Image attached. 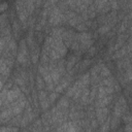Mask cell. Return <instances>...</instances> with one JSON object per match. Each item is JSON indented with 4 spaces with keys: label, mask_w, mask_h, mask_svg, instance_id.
<instances>
[{
    "label": "cell",
    "mask_w": 132,
    "mask_h": 132,
    "mask_svg": "<svg viewBox=\"0 0 132 132\" xmlns=\"http://www.w3.org/2000/svg\"><path fill=\"white\" fill-rule=\"evenodd\" d=\"M62 19H64L63 14L60 12V9H58L57 7L54 8V10L51 13V18H50V23L53 25H57Z\"/></svg>",
    "instance_id": "obj_1"
},
{
    "label": "cell",
    "mask_w": 132,
    "mask_h": 132,
    "mask_svg": "<svg viewBox=\"0 0 132 132\" xmlns=\"http://www.w3.org/2000/svg\"><path fill=\"white\" fill-rule=\"evenodd\" d=\"M96 116H97V120L100 124L104 123V121L106 120V118L108 116V108H106V107H97Z\"/></svg>",
    "instance_id": "obj_2"
},
{
    "label": "cell",
    "mask_w": 132,
    "mask_h": 132,
    "mask_svg": "<svg viewBox=\"0 0 132 132\" xmlns=\"http://www.w3.org/2000/svg\"><path fill=\"white\" fill-rule=\"evenodd\" d=\"M20 95H21V92H20L19 88H14V89L8 91L6 94V102H12L16 98H19Z\"/></svg>",
    "instance_id": "obj_3"
},
{
    "label": "cell",
    "mask_w": 132,
    "mask_h": 132,
    "mask_svg": "<svg viewBox=\"0 0 132 132\" xmlns=\"http://www.w3.org/2000/svg\"><path fill=\"white\" fill-rule=\"evenodd\" d=\"M111 101V96L110 95H106V96H104V97H102V98H98V100L96 101V107H104V106H106L109 102Z\"/></svg>",
    "instance_id": "obj_4"
},
{
    "label": "cell",
    "mask_w": 132,
    "mask_h": 132,
    "mask_svg": "<svg viewBox=\"0 0 132 132\" xmlns=\"http://www.w3.org/2000/svg\"><path fill=\"white\" fill-rule=\"evenodd\" d=\"M12 110L11 109H6V110H4L1 114H0V124H2V123H5L6 121H8L11 117H12Z\"/></svg>",
    "instance_id": "obj_5"
},
{
    "label": "cell",
    "mask_w": 132,
    "mask_h": 132,
    "mask_svg": "<svg viewBox=\"0 0 132 132\" xmlns=\"http://www.w3.org/2000/svg\"><path fill=\"white\" fill-rule=\"evenodd\" d=\"M63 128L65 130V132H78V128L77 126L72 123V122H69V123H66L63 125Z\"/></svg>",
    "instance_id": "obj_6"
},
{
    "label": "cell",
    "mask_w": 132,
    "mask_h": 132,
    "mask_svg": "<svg viewBox=\"0 0 132 132\" xmlns=\"http://www.w3.org/2000/svg\"><path fill=\"white\" fill-rule=\"evenodd\" d=\"M68 84H69V79H63V80H62V82H61V84H59V85L56 87V89H55L56 93H57V94H58V93H62V92H63V90L68 86Z\"/></svg>",
    "instance_id": "obj_7"
},
{
    "label": "cell",
    "mask_w": 132,
    "mask_h": 132,
    "mask_svg": "<svg viewBox=\"0 0 132 132\" xmlns=\"http://www.w3.org/2000/svg\"><path fill=\"white\" fill-rule=\"evenodd\" d=\"M9 72H10V67H8V66L4 63V61H3V62L0 64V73H1L2 75H8Z\"/></svg>",
    "instance_id": "obj_8"
},
{
    "label": "cell",
    "mask_w": 132,
    "mask_h": 132,
    "mask_svg": "<svg viewBox=\"0 0 132 132\" xmlns=\"http://www.w3.org/2000/svg\"><path fill=\"white\" fill-rule=\"evenodd\" d=\"M68 107V101H67V99L66 98H62L59 102H58V106H57V108L59 109V110H63V109H66Z\"/></svg>",
    "instance_id": "obj_9"
},
{
    "label": "cell",
    "mask_w": 132,
    "mask_h": 132,
    "mask_svg": "<svg viewBox=\"0 0 132 132\" xmlns=\"http://www.w3.org/2000/svg\"><path fill=\"white\" fill-rule=\"evenodd\" d=\"M51 77H52V80L54 84H58L59 79H60V73L58 72V70H52L51 71Z\"/></svg>",
    "instance_id": "obj_10"
},
{
    "label": "cell",
    "mask_w": 132,
    "mask_h": 132,
    "mask_svg": "<svg viewBox=\"0 0 132 132\" xmlns=\"http://www.w3.org/2000/svg\"><path fill=\"white\" fill-rule=\"evenodd\" d=\"M48 56H50V58H51L53 61H55V60H59V59L61 58L60 54H59V53H58L56 50H54V48H51Z\"/></svg>",
    "instance_id": "obj_11"
},
{
    "label": "cell",
    "mask_w": 132,
    "mask_h": 132,
    "mask_svg": "<svg viewBox=\"0 0 132 132\" xmlns=\"http://www.w3.org/2000/svg\"><path fill=\"white\" fill-rule=\"evenodd\" d=\"M100 74L102 76H105V77H109L110 76V71L106 68V67H101V70H100Z\"/></svg>",
    "instance_id": "obj_12"
},
{
    "label": "cell",
    "mask_w": 132,
    "mask_h": 132,
    "mask_svg": "<svg viewBox=\"0 0 132 132\" xmlns=\"http://www.w3.org/2000/svg\"><path fill=\"white\" fill-rule=\"evenodd\" d=\"M102 85H104V86H106V87H112V78L109 76V77L103 79V80H102Z\"/></svg>",
    "instance_id": "obj_13"
},
{
    "label": "cell",
    "mask_w": 132,
    "mask_h": 132,
    "mask_svg": "<svg viewBox=\"0 0 132 132\" xmlns=\"http://www.w3.org/2000/svg\"><path fill=\"white\" fill-rule=\"evenodd\" d=\"M74 63H75V57H70V59L68 60V63H67V69L70 70L71 67L74 65Z\"/></svg>",
    "instance_id": "obj_14"
},
{
    "label": "cell",
    "mask_w": 132,
    "mask_h": 132,
    "mask_svg": "<svg viewBox=\"0 0 132 132\" xmlns=\"http://www.w3.org/2000/svg\"><path fill=\"white\" fill-rule=\"evenodd\" d=\"M18 62L19 63H25L26 62V55L25 54H21V53H19V55H18Z\"/></svg>",
    "instance_id": "obj_15"
},
{
    "label": "cell",
    "mask_w": 132,
    "mask_h": 132,
    "mask_svg": "<svg viewBox=\"0 0 132 132\" xmlns=\"http://www.w3.org/2000/svg\"><path fill=\"white\" fill-rule=\"evenodd\" d=\"M48 106H50V102H48L47 99H43V100H41V108H42L43 110H45Z\"/></svg>",
    "instance_id": "obj_16"
},
{
    "label": "cell",
    "mask_w": 132,
    "mask_h": 132,
    "mask_svg": "<svg viewBox=\"0 0 132 132\" xmlns=\"http://www.w3.org/2000/svg\"><path fill=\"white\" fill-rule=\"evenodd\" d=\"M36 81H37V88H38V90H41V89L44 87V85H43V82H42L41 77H40V76H37Z\"/></svg>",
    "instance_id": "obj_17"
},
{
    "label": "cell",
    "mask_w": 132,
    "mask_h": 132,
    "mask_svg": "<svg viewBox=\"0 0 132 132\" xmlns=\"http://www.w3.org/2000/svg\"><path fill=\"white\" fill-rule=\"evenodd\" d=\"M104 96H106V94L104 92V88L103 87H99V89H98V98H102Z\"/></svg>",
    "instance_id": "obj_18"
},
{
    "label": "cell",
    "mask_w": 132,
    "mask_h": 132,
    "mask_svg": "<svg viewBox=\"0 0 132 132\" xmlns=\"http://www.w3.org/2000/svg\"><path fill=\"white\" fill-rule=\"evenodd\" d=\"M109 120L106 122V123H104L102 126H101V132H106L108 129H109Z\"/></svg>",
    "instance_id": "obj_19"
},
{
    "label": "cell",
    "mask_w": 132,
    "mask_h": 132,
    "mask_svg": "<svg viewBox=\"0 0 132 132\" xmlns=\"http://www.w3.org/2000/svg\"><path fill=\"white\" fill-rule=\"evenodd\" d=\"M7 42H6V40H5V38L4 37H2V38H0V53H2V51L4 50V47H5V44H6Z\"/></svg>",
    "instance_id": "obj_20"
},
{
    "label": "cell",
    "mask_w": 132,
    "mask_h": 132,
    "mask_svg": "<svg viewBox=\"0 0 132 132\" xmlns=\"http://www.w3.org/2000/svg\"><path fill=\"white\" fill-rule=\"evenodd\" d=\"M108 30H109V27L106 25V26H103V27L99 28V29H98V32H99L100 34H104V33H107Z\"/></svg>",
    "instance_id": "obj_21"
},
{
    "label": "cell",
    "mask_w": 132,
    "mask_h": 132,
    "mask_svg": "<svg viewBox=\"0 0 132 132\" xmlns=\"http://www.w3.org/2000/svg\"><path fill=\"white\" fill-rule=\"evenodd\" d=\"M80 19L78 18V16H74V18H72L71 20H69V24L70 25H72V26H74V25H77V23H78V21H79Z\"/></svg>",
    "instance_id": "obj_22"
},
{
    "label": "cell",
    "mask_w": 132,
    "mask_h": 132,
    "mask_svg": "<svg viewBox=\"0 0 132 132\" xmlns=\"http://www.w3.org/2000/svg\"><path fill=\"white\" fill-rule=\"evenodd\" d=\"M57 96H58V94H57L56 92H55V93H52V94L50 95V98H48V102H50V103H51V102H53Z\"/></svg>",
    "instance_id": "obj_23"
},
{
    "label": "cell",
    "mask_w": 132,
    "mask_h": 132,
    "mask_svg": "<svg viewBox=\"0 0 132 132\" xmlns=\"http://www.w3.org/2000/svg\"><path fill=\"white\" fill-rule=\"evenodd\" d=\"M37 60H38V54L35 53L34 55H32V62H33V63H36Z\"/></svg>",
    "instance_id": "obj_24"
},
{
    "label": "cell",
    "mask_w": 132,
    "mask_h": 132,
    "mask_svg": "<svg viewBox=\"0 0 132 132\" xmlns=\"http://www.w3.org/2000/svg\"><path fill=\"white\" fill-rule=\"evenodd\" d=\"M7 6H8L7 3H1V4H0V10H1V11L5 10V9L7 8Z\"/></svg>",
    "instance_id": "obj_25"
},
{
    "label": "cell",
    "mask_w": 132,
    "mask_h": 132,
    "mask_svg": "<svg viewBox=\"0 0 132 132\" xmlns=\"http://www.w3.org/2000/svg\"><path fill=\"white\" fill-rule=\"evenodd\" d=\"M95 53H96V48H95V47H91V48H89V55L93 56Z\"/></svg>",
    "instance_id": "obj_26"
},
{
    "label": "cell",
    "mask_w": 132,
    "mask_h": 132,
    "mask_svg": "<svg viewBox=\"0 0 132 132\" xmlns=\"http://www.w3.org/2000/svg\"><path fill=\"white\" fill-rule=\"evenodd\" d=\"M126 132H131V126H130V124H128L126 126Z\"/></svg>",
    "instance_id": "obj_27"
},
{
    "label": "cell",
    "mask_w": 132,
    "mask_h": 132,
    "mask_svg": "<svg viewBox=\"0 0 132 132\" xmlns=\"http://www.w3.org/2000/svg\"><path fill=\"white\" fill-rule=\"evenodd\" d=\"M2 87H3V82H2V81H0V91L2 90Z\"/></svg>",
    "instance_id": "obj_28"
},
{
    "label": "cell",
    "mask_w": 132,
    "mask_h": 132,
    "mask_svg": "<svg viewBox=\"0 0 132 132\" xmlns=\"http://www.w3.org/2000/svg\"><path fill=\"white\" fill-rule=\"evenodd\" d=\"M2 102H3V100H2V99H1V97H0V106L2 105Z\"/></svg>",
    "instance_id": "obj_29"
},
{
    "label": "cell",
    "mask_w": 132,
    "mask_h": 132,
    "mask_svg": "<svg viewBox=\"0 0 132 132\" xmlns=\"http://www.w3.org/2000/svg\"><path fill=\"white\" fill-rule=\"evenodd\" d=\"M13 132H18V131H13Z\"/></svg>",
    "instance_id": "obj_30"
},
{
    "label": "cell",
    "mask_w": 132,
    "mask_h": 132,
    "mask_svg": "<svg viewBox=\"0 0 132 132\" xmlns=\"http://www.w3.org/2000/svg\"><path fill=\"white\" fill-rule=\"evenodd\" d=\"M24 132H26V131H24Z\"/></svg>",
    "instance_id": "obj_31"
}]
</instances>
